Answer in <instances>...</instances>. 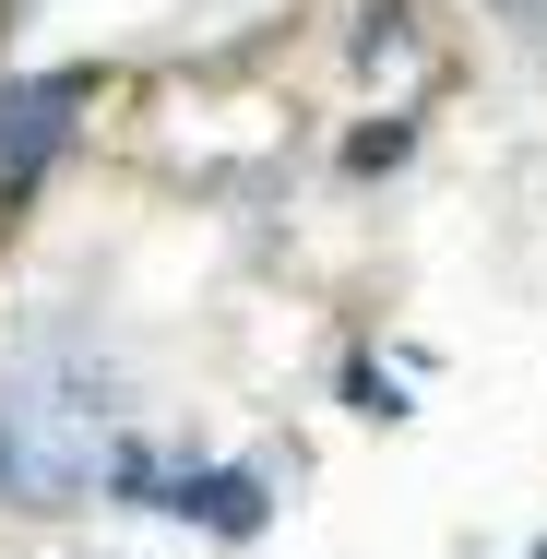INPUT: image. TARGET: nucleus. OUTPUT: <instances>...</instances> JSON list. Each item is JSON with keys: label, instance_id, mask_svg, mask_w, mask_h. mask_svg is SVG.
Here are the masks:
<instances>
[{"label": "nucleus", "instance_id": "f257e3e1", "mask_svg": "<svg viewBox=\"0 0 547 559\" xmlns=\"http://www.w3.org/2000/svg\"><path fill=\"white\" fill-rule=\"evenodd\" d=\"M48 143H60V84H24V96L0 108V167L24 179V167L48 155Z\"/></svg>", "mask_w": 547, "mask_h": 559}]
</instances>
